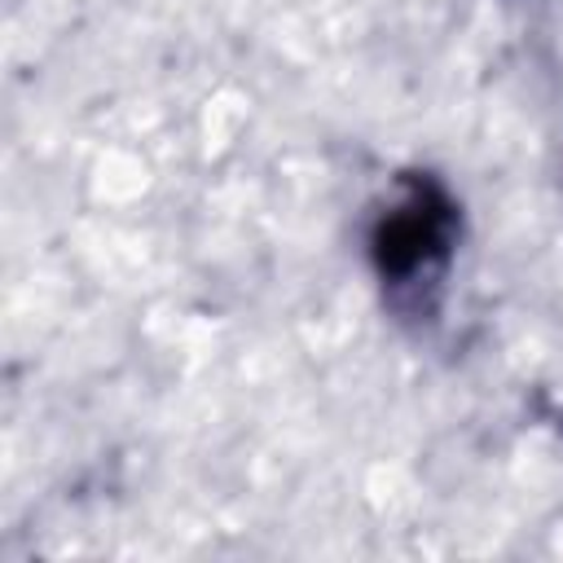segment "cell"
<instances>
[{"label":"cell","instance_id":"1","mask_svg":"<svg viewBox=\"0 0 563 563\" xmlns=\"http://www.w3.org/2000/svg\"><path fill=\"white\" fill-rule=\"evenodd\" d=\"M449 246V207L435 194H418L400 211H391L378 229V264L391 277L422 273Z\"/></svg>","mask_w":563,"mask_h":563}]
</instances>
